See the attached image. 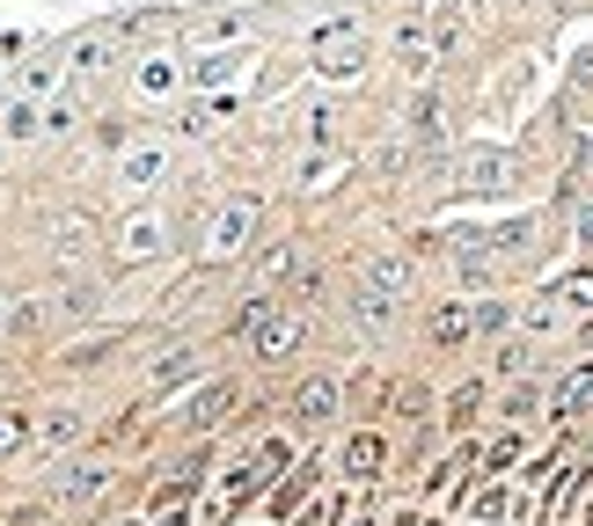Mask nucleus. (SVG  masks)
<instances>
[{"label":"nucleus","instance_id":"f257e3e1","mask_svg":"<svg viewBox=\"0 0 593 526\" xmlns=\"http://www.w3.org/2000/svg\"><path fill=\"white\" fill-rule=\"evenodd\" d=\"M249 235H257V198L221 205V219L205 227V263H235V256L249 249Z\"/></svg>","mask_w":593,"mask_h":526},{"label":"nucleus","instance_id":"f03ea898","mask_svg":"<svg viewBox=\"0 0 593 526\" xmlns=\"http://www.w3.org/2000/svg\"><path fill=\"white\" fill-rule=\"evenodd\" d=\"M359 278H367L373 300H389V308H395V300L411 292V278H418V263L403 256V249H373V256L359 263Z\"/></svg>","mask_w":593,"mask_h":526},{"label":"nucleus","instance_id":"7ed1b4c3","mask_svg":"<svg viewBox=\"0 0 593 526\" xmlns=\"http://www.w3.org/2000/svg\"><path fill=\"white\" fill-rule=\"evenodd\" d=\"M506 176H513V162H506L498 146H476V154L454 162V191H498Z\"/></svg>","mask_w":593,"mask_h":526},{"label":"nucleus","instance_id":"20e7f679","mask_svg":"<svg viewBox=\"0 0 593 526\" xmlns=\"http://www.w3.org/2000/svg\"><path fill=\"white\" fill-rule=\"evenodd\" d=\"M162 235H169V227H162V213H124V227H118V256H162Z\"/></svg>","mask_w":593,"mask_h":526},{"label":"nucleus","instance_id":"39448f33","mask_svg":"<svg viewBox=\"0 0 593 526\" xmlns=\"http://www.w3.org/2000/svg\"><path fill=\"white\" fill-rule=\"evenodd\" d=\"M176 81H183V73H176V59L147 51V59L132 67V96H140V103H162V96H176Z\"/></svg>","mask_w":593,"mask_h":526},{"label":"nucleus","instance_id":"423d86ee","mask_svg":"<svg viewBox=\"0 0 593 526\" xmlns=\"http://www.w3.org/2000/svg\"><path fill=\"white\" fill-rule=\"evenodd\" d=\"M110 490V468L103 461H74V468H59V498L67 504H96Z\"/></svg>","mask_w":593,"mask_h":526},{"label":"nucleus","instance_id":"0eeeda50","mask_svg":"<svg viewBox=\"0 0 593 526\" xmlns=\"http://www.w3.org/2000/svg\"><path fill=\"white\" fill-rule=\"evenodd\" d=\"M81 425H88V417H81L74 403L45 409V417H37V446H45V454H67V446H74V439H81Z\"/></svg>","mask_w":593,"mask_h":526},{"label":"nucleus","instance_id":"6e6552de","mask_svg":"<svg viewBox=\"0 0 593 526\" xmlns=\"http://www.w3.org/2000/svg\"><path fill=\"white\" fill-rule=\"evenodd\" d=\"M162 168H169V146H162V140L124 146V154H118V183H162Z\"/></svg>","mask_w":593,"mask_h":526},{"label":"nucleus","instance_id":"1a4fd4ad","mask_svg":"<svg viewBox=\"0 0 593 526\" xmlns=\"http://www.w3.org/2000/svg\"><path fill=\"white\" fill-rule=\"evenodd\" d=\"M432 45H447V37H432V29H425V15H403V23H395V59H403L411 73H425Z\"/></svg>","mask_w":593,"mask_h":526},{"label":"nucleus","instance_id":"9d476101","mask_svg":"<svg viewBox=\"0 0 593 526\" xmlns=\"http://www.w3.org/2000/svg\"><path fill=\"white\" fill-rule=\"evenodd\" d=\"M470 336H476V308H462V300H440V308H432V344L454 351V344H470Z\"/></svg>","mask_w":593,"mask_h":526},{"label":"nucleus","instance_id":"9b49d317","mask_svg":"<svg viewBox=\"0 0 593 526\" xmlns=\"http://www.w3.org/2000/svg\"><path fill=\"white\" fill-rule=\"evenodd\" d=\"M294 344H300V314H294V308H278L272 322L257 330V359H286Z\"/></svg>","mask_w":593,"mask_h":526},{"label":"nucleus","instance_id":"f8f14e48","mask_svg":"<svg viewBox=\"0 0 593 526\" xmlns=\"http://www.w3.org/2000/svg\"><path fill=\"white\" fill-rule=\"evenodd\" d=\"M81 256H88V219H59V227H51V263L74 271Z\"/></svg>","mask_w":593,"mask_h":526},{"label":"nucleus","instance_id":"ddd939ff","mask_svg":"<svg viewBox=\"0 0 593 526\" xmlns=\"http://www.w3.org/2000/svg\"><path fill=\"white\" fill-rule=\"evenodd\" d=\"M330 409H337V387H330V381H308V387L294 395V417H300V425H322Z\"/></svg>","mask_w":593,"mask_h":526},{"label":"nucleus","instance_id":"4468645a","mask_svg":"<svg viewBox=\"0 0 593 526\" xmlns=\"http://www.w3.org/2000/svg\"><path fill=\"white\" fill-rule=\"evenodd\" d=\"M520 322H527V336H557V322H565V300H557V292H543V300L520 314Z\"/></svg>","mask_w":593,"mask_h":526},{"label":"nucleus","instance_id":"2eb2a0df","mask_svg":"<svg viewBox=\"0 0 593 526\" xmlns=\"http://www.w3.org/2000/svg\"><path fill=\"white\" fill-rule=\"evenodd\" d=\"M191 359H198L191 344H169V351L154 359V387H176V381H183V373H191Z\"/></svg>","mask_w":593,"mask_h":526},{"label":"nucleus","instance_id":"dca6fc26","mask_svg":"<svg viewBox=\"0 0 593 526\" xmlns=\"http://www.w3.org/2000/svg\"><path fill=\"white\" fill-rule=\"evenodd\" d=\"M411 132H418V140H440V132H447L440 96H418V103H411Z\"/></svg>","mask_w":593,"mask_h":526},{"label":"nucleus","instance_id":"f3484780","mask_svg":"<svg viewBox=\"0 0 593 526\" xmlns=\"http://www.w3.org/2000/svg\"><path fill=\"white\" fill-rule=\"evenodd\" d=\"M345 468L352 476H373V468H381V439H373V431H359V439L345 446Z\"/></svg>","mask_w":593,"mask_h":526},{"label":"nucleus","instance_id":"a211bd4d","mask_svg":"<svg viewBox=\"0 0 593 526\" xmlns=\"http://www.w3.org/2000/svg\"><path fill=\"white\" fill-rule=\"evenodd\" d=\"M23 446H29V417H23V409H0V461L23 454Z\"/></svg>","mask_w":593,"mask_h":526},{"label":"nucleus","instance_id":"6ab92c4d","mask_svg":"<svg viewBox=\"0 0 593 526\" xmlns=\"http://www.w3.org/2000/svg\"><path fill=\"white\" fill-rule=\"evenodd\" d=\"M227 73H235V59H227V51H213V59H198V67H191V88H221Z\"/></svg>","mask_w":593,"mask_h":526},{"label":"nucleus","instance_id":"aec40b11","mask_svg":"<svg viewBox=\"0 0 593 526\" xmlns=\"http://www.w3.org/2000/svg\"><path fill=\"white\" fill-rule=\"evenodd\" d=\"M557 300H565V308H593V271H571V278H557Z\"/></svg>","mask_w":593,"mask_h":526},{"label":"nucleus","instance_id":"412c9836","mask_svg":"<svg viewBox=\"0 0 593 526\" xmlns=\"http://www.w3.org/2000/svg\"><path fill=\"white\" fill-rule=\"evenodd\" d=\"M74 67H81V73H103V67H110V37H81V45H74Z\"/></svg>","mask_w":593,"mask_h":526},{"label":"nucleus","instance_id":"4be33fe9","mask_svg":"<svg viewBox=\"0 0 593 526\" xmlns=\"http://www.w3.org/2000/svg\"><path fill=\"white\" fill-rule=\"evenodd\" d=\"M359 37V23L352 15H330V23H316V45H352Z\"/></svg>","mask_w":593,"mask_h":526},{"label":"nucleus","instance_id":"5701e85b","mask_svg":"<svg viewBox=\"0 0 593 526\" xmlns=\"http://www.w3.org/2000/svg\"><path fill=\"white\" fill-rule=\"evenodd\" d=\"M506 322H513V308H506V300H484V308H476V330H484V336H498Z\"/></svg>","mask_w":593,"mask_h":526},{"label":"nucleus","instance_id":"b1692460","mask_svg":"<svg viewBox=\"0 0 593 526\" xmlns=\"http://www.w3.org/2000/svg\"><path fill=\"white\" fill-rule=\"evenodd\" d=\"M103 351H110V336H96V344H74V351H67V366H103Z\"/></svg>","mask_w":593,"mask_h":526},{"label":"nucleus","instance_id":"393cba45","mask_svg":"<svg viewBox=\"0 0 593 526\" xmlns=\"http://www.w3.org/2000/svg\"><path fill=\"white\" fill-rule=\"evenodd\" d=\"M37 322H45V308H37V300H15V336H29Z\"/></svg>","mask_w":593,"mask_h":526},{"label":"nucleus","instance_id":"a878e982","mask_svg":"<svg viewBox=\"0 0 593 526\" xmlns=\"http://www.w3.org/2000/svg\"><path fill=\"white\" fill-rule=\"evenodd\" d=\"M571 241H586V249H593V198L579 205V213H571Z\"/></svg>","mask_w":593,"mask_h":526},{"label":"nucleus","instance_id":"bb28decb","mask_svg":"<svg viewBox=\"0 0 593 526\" xmlns=\"http://www.w3.org/2000/svg\"><path fill=\"white\" fill-rule=\"evenodd\" d=\"M0 330H15V300L8 292H0Z\"/></svg>","mask_w":593,"mask_h":526}]
</instances>
